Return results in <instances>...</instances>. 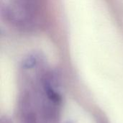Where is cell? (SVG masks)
Wrapping results in <instances>:
<instances>
[{"mask_svg": "<svg viewBox=\"0 0 123 123\" xmlns=\"http://www.w3.org/2000/svg\"><path fill=\"white\" fill-rule=\"evenodd\" d=\"M40 7L41 0H8L5 12L13 24L29 28L37 22Z\"/></svg>", "mask_w": 123, "mask_h": 123, "instance_id": "cell-1", "label": "cell"}, {"mask_svg": "<svg viewBox=\"0 0 123 123\" xmlns=\"http://www.w3.org/2000/svg\"><path fill=\"white\" fill-rule=\"evenodd\" d=\"M1 123H11L9 121H8L7 120H1Z\"/></svg>", "mask_w": 123, "mask_h": 123, "instance_id": "cell-2", "label": "cell"}]
</instances>
